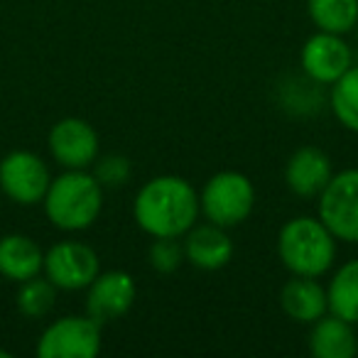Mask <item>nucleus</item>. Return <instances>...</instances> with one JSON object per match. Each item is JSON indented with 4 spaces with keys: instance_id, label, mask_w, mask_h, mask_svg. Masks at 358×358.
I'll list each match as a JSON object with an SVG mask.
<instances>
[{
    "instance_id": "1",
    "label": "nucleus",
    "mask_w": 358,
    "mask_h": 358,
    "mask_svg": "<svg viewBox=\"0 0 358 358\" xmlns=\"http://www.w3.org/2000/svg\"><path fill=\"white\" fill-rule=\"evenodd\" d=\"M199 194L185 177L162 174L140 187L133 204L135 224L152 238H179L199 219Z\"/></svg>"
},
{
    "instance_id": "2",
    "label": "nucleus",
    "mask_w": 358,
    "mask_h": 358,
    "mask_svg": "<svg viewBox=\"0 0 358 358\" xmlns=\"http://www.w3.org/2000/svg\"><path fill=\"white\" fill-rule=\"evenodd\" d=\"M42 204L55 229L76 234V231L91 229L101 216L103 187L86 169H66L64 174L50 182Z\"/></svg>"
},
{
    "instance_id": "3",
    "label": "nucleus",
    "mask_w": 358,
    "mask_h": 358,
    "mask_svg": "<svg viewBox=\"0 0 358 358\" xmlns=\"http://www.w3.org/2000/svg\"><path fill=\"white\" fill-rule=\"evenodd\" d=\"M278 255L292 275L322 278L336 260V236L324 226L322 219L297 216L280 229Z\"/></svg>"
},
{
    "instance_id": "4",
    "label": "nucleus",
    "mask_w": 358,
    "mask_h": 358,
    "mask_svg": "<svg viewBox=\"0 0 358 358\" xmlns=\"http://www.w3.org/2000/svg\"><path fill=\"white\" fill-rule=\"evenodd\" d=\"M199 204L206 221L221 226V229H234L253 214L255 187L243 172L226 169L206 182Z\"/></svg>"
},
{
    "instance_id": "5",
    "label": "nucleus",
    "mask_w": 358,
    "mask_h": 358,
    "mask_svg": "<svg viewBox=\"0 0 358 358\" xmlns=\"http://www.w3.org/2000/svg\"><path fill=\"white\" fill-rule=\"evenodd\" d=\"M319 219L336 241L358 243V169L336 172L319 194Z\"/></svg>"
},
{
    "instance_id": "6",
    "label": "nucleus",
    "mask_w": 358,
    "mask_h": 358,
    "mask_svg": "<svg viewBox=\"0 0 358 358\" xmlns=\"http://www.w3.org/2000/svg\"><path fill=\"white\" fill-rule=\"evenodd\" d=\"M50 169L40 155L30 150H13L0 159V189L20 206H35L50 189Z\"/></svg>"
},
{
    "instance_id": "7",
    "label": "nucleus",
    "mask_w": 358,
    "mask_h": 358,
    "mask_svg": "<svg viewBox=\"0 0 358 358\" xmlns=\"http://www.w3.org/2000/svg\"><path fill=\"white\" fill-rule=\"evenodd\" d=\"M101 351V324L86 317H62L42 331L40 358H94Z\"/></svg>"
},
{
    "instance_id": "8",
    "label": "nucleus",
    "mask_w": 358,
    "mask_h": 358,
    "mask_svg": "<svg viewBox=\"0 0 358 358\" xmlns=\"http://www.w3.org/2000/svg\"><path fill=\"white\" fill-rule=\"evenodd\" d=\"M101 273L99 255L81 241H62L45 253V275L57 289H86Z\"/></svg>"
},
{
    "instance_id": "9",
    "label": "nucleus",
    "mask_w": 358,
    "mask_h": 358,
    "mask_svg": "<svg viewBox=\"0 0 358 358\" xmlns=\"http://www.w3.org/2000/svg\"><path fill=\"white\" fill-rule=\"evenodd\" d=\"M86 289H89V294H86V314L94 322H99L101 327L125 317L135 304V297H138V285H135L133 275L125 273V270L99 273Z\"/></svg>"
},
{
    "instance_id": "10",
    "label": "nucleus",
    "mask_w": 358,
    "mask_h": 358,
    "mask_svg": "<svg viewBox=\"0 0 358 358\" xmlns=\"http://www.w3.org/2000/svg\"><path fill=\"white\" fill-rule=\"evenodd\" d=\"M50 152L64 169H86L99 157V133L84 118H62L50 130Z\"/></svg>"
},
{
    "instance_id": "11",
    "label": "nucleus",
    "mask_w": 358,
    "mask_h": 358,
    "mask_svg": "<svg viewBox=\"0 0 358 358\" xmlns=\"http://www.w3.org/2000/svg\"><path fill=\"white\" fill-rule=\"evenodd\" d=\"M299 62H302L304 74L312 81L334 84L353 66V55L343 35L319 30L317 35H312L304 42Z\"/></svg>"
},
{
    "instance_id": "12",
    "label": "nucleus",
    "mask_w": 358,
    "mask_h": 358,
    "mask_svg": "<svg viewBox=\"0 0 358 358\" xmlns=\"http://www.w3.org/2000/svg\"><path fill=\"white\" fill-rule=\"evenodd\" d=\"M185 258L194 268L214 273L231 263L234 258V241L226 234V229L216 224H199L187 231L185 238Z\"/></svg>"
},
{
    "instance_id": "13",
    "label": "nucleus",
    "mask_w": 358,
    "mask_h": 358,
    "mask_svg": "<svg viewBox=\"0 0 358 358\" xmlns=\"http://www.w3.org/2000/svg\"><path fill=\"white\" fill-rule=\"evenodd\" d=\"M334 177L331 159L327 152L319 148H299L292 152L285 167V182H287L289 192L297 196H319L322 189L329 185V179Z\"/></svg>"
},
{
    "instance_id": "14",
    "label": "nucleus",
    "mask_w": 358,
    "mask_h": 358,
    "mask_svg": "<svg viewBox=\"0 0 358 358\" xmlns=\"http://www.w3.org/2000/svg\"><path fill=\"white\" fill-rule=\"evenodd\" d=\"M280 307L289 319L299 324H314L329 312L327 289L317 282V278L294 275L280 289Z\"/></svg>"
},
{
    "instance_id": "15",
    "label": "nucleus",
    "mask_w": 358,
    "mask_h": 358,
    "mask_svg": "<svg viewBox=\"0 0 358 358\" xmlns=\"http://www.w3.org/2000/svg\"><path fill=\"white\" fill-rule=\"evenodd\" d=\"M309 353L314 358H353L358 353V336L353 324L336 314H324L312 324Z\"/></svg>"
},
{
    "instance_id": "16",
    "label": "nucleus",
    "mask_w": 358,
    "mask_h": 358,
    "mask_svg": "<svg viewBox=\"0 0 358 358\" xmlns=\"http://www.w3.org/2000/svg\"><path fill=\"white\" fill-rule=\"evenodd\" d=\"M45 270L42 248L22 234H8L0 238V275L13 282H25Z\"/></svg>"
},
{
    "instance_id": "17",
    "label": "nucleus",
    "mask_w": 358,
    "mask_h": 358,
    "mask_svg": "<svg viewBox=\"0 0 358 358\" xmlns=\"http://www.w3.org/2000/svg\"><path fill=\"white\" fill-rule=\"evenodd\" d=\"M329 312L358 324V260H348L336 270L327 287Z\"/></svg>"
},
{
    "instance_id": "18",
    "label": "nucleus",
    "mask_w": 358,
    "mask_h": 358,
    "mask_svg": "<svg viewBox=\"0 0 358 358\" xmlns=\"http://www.w3.org/2000/svg\"><path fill=\"white\" fill-rule=\"evenodd\" d=\"M307 13L317 30L346 35L358 25V0H307Z\"/></svg>"
},
{
    "instance_id": "19",
    "label": "nucleus",
    "mask_w": 358,
    "mask_h": 358,
    "mask_svg": "<svg viewBox=\"0 0 358 358\" xmlns=\"http://www.w3.org/2000/svg\"><path fill=\"white\" fill-rule=\"evenodd\" d=\"M331 110L351 133H358V64L331 84Z\"/></svg>"
},
{
    "instance_id": "20",
    "label": "nucleus",
    "mask_w": 358,
    "mask_h": 358,
    "mask_svg": "<svg viewBox=\"0 0 358 358\" xmlns=\"http://www.w3.org/2000/svg\"><path fill=\"white\" fill-rule=\"evenodd\" d=\"M57 299V287L52 285V280L47 278H35L20 282V289H17V309H20L22 317L27 319H42L52 312Z\"/></svg>"
},
{
    "instance_id": "21",
    "label": "nucleus",
    "mask_w": 358,
    "mask_h": 358,
    "mask_svg": "<svg viewBox=\"0 0 358 358\" xmlns=\"http://www.w3.org/2000/svg\"><path fill=\"white\" fill-rule=\"evenodd\" d=\"M150 268L159 275H169L179 270V265L185 263V243H179V238H155L148 250Z\"/></svg>"
},
{
    "instance_id": "22",
    "label": "nucleus",
    "mask_w": 358,
    "mask_h": 358,
    "mask_svg": "<svg viewBox=\"0 0 358 358\" xmlns=\"http://www.w3.org/2000/svg\"><path fill=\"white\" fill-rule=\"evenodd\" d=\"M130 174H133V167H130V159L123 157V155H103V157H96L94 162V177L99 179L101 187H123L128 185Z\"/></svg>"
},
{
    "instance_id": "23",
    "label": "nucleus",
    "mask_w": 358,
    "mask_h": 358,
    "mask_svg": "<svg viewBox=\"0 0 358 358\" xmlns=\"http://www.w3.org/2000/svg\"><path fill=\"white\" fill-rule=\"evenodd\" d=\"M0 358H10V353H8V351H3V348H0Z\"/></svg>"
}]
</instances>
